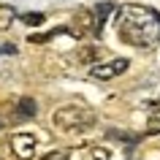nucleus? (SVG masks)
<instances>
[{"instance_id":"nucleus-5","label":"nucleus","mask_w":160,"mask_h":160,"mask_svg":"<svg viewBox=\"0 0 160 160\" xmlns=\"http://www.w3.org/2000/svg\"><path fill=\"white\" fill-rule=\"evenodd\" d=\"M76 35H98V19L95 11H79L76 14Z\"/></svg>"},{"instance_id":"nucleus-10","label":"nucleus","mask_w":160,"mask_h":160,"mask_svg":"<svg viewBox=\"0 0 160 160\" xmlns=\"http://www.w3.org/2000/svg\"><path fill=\"white\" fill-rule=\"evenodd\" d=\"M22 22H25V25H30V27H41L43 22H46V17H43L41 11H30V14H25V17H22Z\"/></svg>"},{"instance_id":"nucleus-7","label":"nucleus","mask_w":160,"mask_h":160,"mask_svg":"<svg viewBox=\"0 0 160 160\" xmlns=\"http://www.w3.org/2000/svg\"><path fill=\"white\" fill-rule=\"evenodd\" d=\"M17 114L22 119H30V117H35L38 114V103L33 101V98H22V101L17 103Z\"/></svg>"},{"instance_id":"nucleus-4","label":"nucleus","mask_w":160,"mask_h":160,"mask_svg":"<svg viewBox=\"0 0 160 160\" xmlns=\"http://www.w3.org/2000/svg\"><path fill=\"white\" fill-rule=\"evenodd\" d=\"M8 147H11V152H14L17 160H33L35 149H38V141H35L33 133H14Z\"/></svg>"},{"instance_id":"nucleus-12","label":"nucleus","mask_w":160,"mask_h":160,"mask_svg":"<svg viewBox=\"0 0 160 160\" xmlns=\"http://www.w3.org/2000/svg\"><path fill=\"white\" fill-rule=\"evenodd\" d=\"M149 128H152V130H160V106H158V111L152 114V119H149Z\"/></svg>"},{"instance_id":"nucleus-11","label":"nucleus","mask_w":160,"mask_h":160,"mask_svg":"<svg viewBox=\"0 0 160 160\" xmlns=\"http://www.w3.org/2000/svg\"><path fill=\"white\" fill-rule=\"evenodd\" d=\"M87 152H90V158H92V160H109L111 158V152L103 149V147H90Z\"/></svg>"},{"instance_id":"nucleus-3","label":"nucleus","mask_w":160,"mask_h":160,"mask_svg":"<svg viewBox=\"0 0 160 160\" xmlns=\"http://www.w3.org/2000/svg\"><path fill=\"white\" fill-rule=\"evenodd\" d=\"M128 62L125 57H114V60H103V62H98V65L90 68V76L92 79H98V82H109V79H114V76L125 73L128 71Z\"/></svg>"},{"instance_id":"nucleus-1","label":"nucleus","mask_w":160,"mask_h":160,"mask_svg":"<svg viewBox=\"0 0 160 160\" xmlns=\"http://www.w3.org/2000/svg\"><path fill=\"white\" fill-rule=\"evenodd\" d=\"M117 33L136 49H155L160 43V14L138 3H125L117 8Z\"/></svg>"},{"instance_id":"nucleus-9","label":"nucleus","mask_w":160,"mask_h":160,"mask_svg":"<svg viewBox=\"0 0 160 160\" xmlns=\"http://www.w3.org/2000/svg\"><path fill=\"white\" fill-rule=\"evenodd\" d=\"M111 11H114V6H111V3H101V6L95 8V19H98V33H101L103 22H106V17H109Z\"/></svg>"},{"instance_id":"nucleus-13","label":"nucleus","mask_w":160,"mask_h":160,"mask_svg":"<svg viewBox=\"0 0 160 160\" xmlns=\"http://www.w3.org/2000/svg\"><path fill=\"white\" fill-rule=\"evenodd\" d=\"M41 160H68V155H65V152H49V155L41 158Z\"/></svg>"},{"instance_id":"nucleus-6","label":"nucleus","mask_w":160,"mask_h":160,"mask_svg":"<svg viewBox=\"0 0 160 160\" xmlns=\"http://www.w3.org/2000/svg\"><path fill=\"white\" fill-rule=\"evenodd\" d=\"M76 57H79V62H84V65H92L95 60L103 57V52H101V46H82Z\"/></svg>"},{"instance_id":"nucleus-2","label":"nucleus","mask_w":160,"mask_h":160,"mask_svg":"<svg viewBox=\"0 0 160 160\" xmlns=\"http://www.w3.org/2000/svg\"><path fill=\"white\" fill-rule=\"evenodd\" d=\"M95 111L84 109V106H62L52 114V122L60 128V130H84V128L95 125Z\"/></svg>"},{"instance_id":"nucleus-8","label":"nucleus","mask_w":160,"mask_h":160,"mask_svg":"<svg viewBox=\"0 0 160 160\" xmlns=\"http://www.w3.org/2000/svg\"><path fill=\"white\" fill-rule=\"evenodd\" d=\"M14 19H17V11L6 6V3H0V30H8L14 25Z\"/></svg>"}]
</instances>
